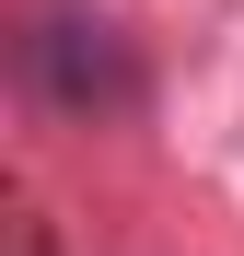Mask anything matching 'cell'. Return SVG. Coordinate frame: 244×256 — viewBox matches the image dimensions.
I'll return each mask as SVG.
<instances>
[{
	"label": "cell",
	"mask_w": 244,
	"mask_h": 256,
	"mask_svg": "<svg viewBox=\"0 0 244 256\" xmlns=\"http://www.w3.org/2000/svg\"><path fill=\"white\" fill-rule=\"evenodd\" d=\"M12 58H23V94L47 105L58 128H116V116L151 105V70L128 47V24H105L93 0H35Z\"/></svg>",
	"instance_id": "1"
}]
</instances>
